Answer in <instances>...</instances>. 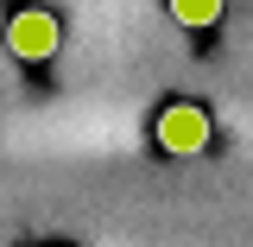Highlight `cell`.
Listing matches in <instances>:
<instances>
[{"mask_svg": "<svg viewBox=\"0 0 253 247\" xmlns=\"http://www.w3.org/2000/svg\"><path fill=\"white\" fill-rule=\"evenodd\" d=\"M152 133H158V146H165L171 158H190V152L209 146L215 121H209V108H196V101H171V108L152 121Z\"/></svg>", "mask_w": 253, "mask_h": 247, "instance_id": "6da1fadb", "label": "cell"}, {"mask_svg": "<svg viewBox=\"0 0 253 247\" xmlns=\"http://www.w3.org/2000/svg\"><path fill=\"white\" fill-rule=\"evenodd\" d=\"M57 45H63V26L44 13V6H19L13 19H6V51L19 63H44V57H57Z\"/></svg>", "mask_w": 253, "mask_h": 247, "instance_id": "7a4b0ae2", "label": "cell"}, {"mask_svg": "<svg viewBox=\"0 0 253 247\" xmlns=\"http://www.w3.org/2000/svg\"><path fill=\"white\" fill-rule=\"evenodd\" d=\"M171 19H177V26H215L221 0H171Z\"/></svg>", "mask_w": 253, "mask_h": 247, "instance_id": "3957f363", "label": "cell"}]
</instances>
